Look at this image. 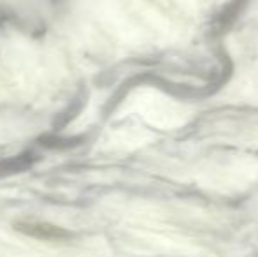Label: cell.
Instances as JSON below:
<instances>
[{
    "mask_svg": "<svg viewBox=\"0 0 258 257\" xmlns=\"http://www.w3.org/2000/svg\"><path fill=\"white\" fill-rule=\"evenodd\" d=\"M18 229L23 231L28 236H34L46 241H63L71 238V234L67 231L46 222H20L18 224Z\"/></svg>",
    "mask_w": 258,
    "mask_h": 257,
    "instance_id": "6da1fadb",
    "label": "cell"
}]
</instances>
